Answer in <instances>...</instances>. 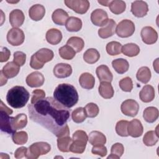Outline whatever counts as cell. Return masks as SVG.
Listing matches in <instances>:
<instances>
[{"label":"cell","instance_id":"cell-1","mask_svg":"<svg viewBox=\"0 0 159 159\" xmlns=\"http://www.w3.org/2000/svg\"><path fill=\"white\" fill-rule=\"evenodd\" d=\"M30 119L50 131L57 137L70 135L66 122L70 112L52 97H47L28 105Z\"/></svg>","mask_w":159,"mask_h":159},{"label":"cell","instance_id":"cell-2","mask_svg":"<svg viewBox=\"0 0 159 159\" xmlns=\"http://www.w3.org/2000/svg\"><path fill=\"white\" fill-rule=\"evenodd\" d=\"M53 98L62 106L69 109L78 102L79 97L76 88L73 85L61 83L55 89Z\"/></svg>","mask_w":159,"mask_h":159},{"label":"cell","instance_id":"cell-3","mask_svg":"<svg viewBox=\"0 0 159 159\" xmlns=\"http://www.w3.org/2000/svg\"><path fill=\"white\" fill-rule=\"evenodd\" d=\"M30 94L22 86H15L11 88L6 95V101L9 106L15 109L25 106L29 99Z\"/></svg>","mask_w":159,"mask_h":159},{"label":"cell","instance_id":"cell-4","mask_svg":"<svg viewBox=\"0 0 159 159\" xmlns=\"http://www.w3.org/2000/svg\"><path fill=\"white\" fill-rule=\"evenodd\" d=\"M50 150L51 146L47 142H35L29 146L26 155V158L28 159H37L40 155H43L48 153Z\"/></svg>","mask_w":159,"mask_h":159},{"label":"cell","instance_id":"cell-5","mask_svg":"<svg viewBox=\"0 0 159 159\" xmlns=\"http://www.w3.org/2000/svg\"><path fill=\"white\" fill-rule=\"evenodd\" d=\"M134 23L129 19H124L117 25L116 32L117 36L121 38H127L132 35L135 32Z\"/></svg>","mask_w":159,"mask_h":159},{"label":"cell","instance_id":"cell-6","mask_svg":"<svg viewBox=\"0 0 159 159\" xmlns=\"http://www.w3.org/2000/svg\"><path fill=\"white\" fill-rule=\"evenodd\" d=\"M65 5L75 12L83 14L89 8V2L88 0H65Z\"/></svg>","mask_w":159,"mask_h":159},{"label":"cell","instance_id":"cell-7","mask_svg":"<svg viewBox=\"0 0 159 159\" xmlns=\"http://www.w3.org/2000/svg\"><path fill=\"white\" fill-rule=\"evenodd\" d=\"M25 39L24 32L18 28L11 29L7 34V40L12 46H19L23 43Z\"/></svg>","mask_w":159,"mask_h":159},{"label":"cell","instance_id":"cell-8","mask_svg":"<svg viewBox=\"0 0 159 159\" xmlns=\"http://www.w3.org/2000/svg\"><path fill=\"white\" fill-rule=\"evenodd\" d=\"M120 109L124 115L129 117H135L138 114L139 104L134 99H126L121 104Z\"/></svg>","mask_w":159,"mask_h":159},{"label":"cell","instance_id":"cell-9","mask_svg":"<svg viewBox=\"0 0 159 159\" xmlns=\"http://www.w3.org/2000/svg\"><path fill=\"white\" fill-rule=\"evenodd\" d=\"M140 35L142 41L148 45L155 43L158 39V33L150 26H145L141 30Z\"/></svg>","mask_w":159,"mask_h":159},{"label":"cell","instance_id":"cell-10","mask_svg":"<svg viewBox=\"0 0 159 159\" xmlns=\"http://www.w3.org/2000/svg\"><path fill=\"white\" fill-rule=\"evenodd\" d=\"M107 12L101 9H96L91 14V20L96 26H104L108 21Z\"/></svg>","mask_w":159,"mask_h":159},{"label":"cell","instance_id":"cell-11","mask_svg":"<svg viewBox=\"0 0 159 159\" xmlns=\"http://www.w3.org/2000/svg\"><path fill=\"white\" fill-rule=\"evenodd\" d=\"M131 12L137 17H143L148 11V4L143 1H135L131 4Z\"/></svg>","mask_w":159,"mask_h":159},{"label":"cell","instance_id":"cell-12","mask_svg":"<svg viewBox=\"0 0 159 159\" xmlns=\"http://www.w3.org/2000/svg\"><path fill=\"white\" fill-rule=\"evenodd\" d=\"M53 72L57 78H65L71 75L72 68L71 65L68 63H60L54 66Z\"/></svg>","mask_w":159,"mask_h":159},{"label":"cell","instance_id":"cell-13","mask_svg":"<svg viewBox=\"0 0 159 159\" xmlns=\"http://www.w3.org/2000/svg\"><path fill=\"white\" fill-rule=\"evenodd\" d=\"M127 131L129 135L132 137L136 138L140 137L143 131V125L141 122L137 119H132L131 121L129 122Z\"/></svg>","mask_w":159,"mask_h":159},{"label":"cell","instance_id":"cell-14","mask_svg":"<svg viewBox=\"0 0 159 159\" xmlns=\"http://www.w3.org/2000/svg\"><path fill=\"white\" fill-rule=\"evenodd\" d=\"M45 78L42 73L39 71H34L29 74L26 77V83L31 88L40 87L43 84Z\"/></svg>","mask_w":159,"mask_h":159},{"label":"cell","instance_id":"cell-15","mask_svg":"<svg viewBox=\"0 0 159 159\" xmlns=\"http://www.w3.org/2000/svg\"><path fill=\"white\" fill-rule=\"evenodd\" d=\"M116 23L112 19H109L107 24L98 30V35L102 39H107L114 35Z\"/></svg>","mask_w":159,"mask_h":159},{"label":"cell","instance_id":"cell-16","mask_svg":"<svg viewBox=\"0 0 159 159\" xmlns=\"http://www.w3.org/2000/svg\"><path fill=\"white\" fill-rule=\"evenodd\" d=\"M25 20L23 12L20 9H14L9 14V22L13 28L20 27Z\"/></svg>","mask_w":159,"mask_h":159},{"label":"cell","instance_id":"cell-17","mask_svg":"<svg viewBox=\"0 0 159 159\" xmlns=\"http://www.w3.org/2000/svg\"><path fill=\"white\" fill-rule=\"evenodd\" d=\"M96 73L100 82L111 83L113 79V75L107 66L101 65L97 67Z\"/></svg>","mask_w":159,"mask_h":159},{"label":"cell","instance_id":"cell-18","mask_svg":"<svg viewBox=\"0 0 159 159\" xmlns=\"http://www.w3.org/2000/svg\"><path fill=\"white\" fill-rule=\"evenodd\" d=\"M34 55L39 62L42 65H44L45 63L51 61L54 56L53 51L47 48H43L39 50L37 52L34 53Z\"/></svg>","mask_w":159,"mask_h":159},{"label":"cell","instance_id":"cell-19","mask_svg":"<svg viewBox=\"0 0 159 159\" xmlns=\"http://www.w3.org/2000/svg\"><path fill=\"white\" fill-rule=\"evenodd\" d=\"M1 111V121H0V125H1V130L2 132L7 133L9 134H13L15 133L14 130L12 128L11 125V119L12 117H10L9 115L4 111Z\"/></svg>","mask_w":159,"mask_h":159},{"label":"cell","instance_id":"cell-20","mask_svg":"<svg viewBox=\"0 0 159 159\" xmlns=\"http://www.w3.org/2000/svg\"><path fill=\"white\" fill-rule=\"evenodd\" d=\"M45 14V9L43 6L40 4L32 6L29 10V16L34 21L40 20L44 17Z\"/></svg>","mask_w":159,"mask_h":159},{"label":"cell","instance_id":"cell-21","mask_svg":"<svg viewBox=\"0 0 159 159\" xmlns=\"http://www.w3.org/2000/svg\"><path fill=\"white\" fill-rule=\"evenodd\" d=\"M155 96L154 88L150 85H145L139 93V97L140 100L144 102H150L152 101Z\"/></svg>","mask_w":159,"mask_h":159},{"label":"cell","instance_id":"cell-22","mask_svg":"<svg viewBox=\"0 0 159 159\" xmlns=\"http://www.w3.org/2000/svg\"><path fill=\"white\" fill-rule=\"evenodd\" d=\"M20 70V66L14 61H9L5 65L2 69V72L7 78H12L17 75Z\"/></svg>","mask_w":159,"mask_h":159},{"label":"cell","instance_id":"cell-23","mask_svg":"<svg viewBox=\"0 0 159 159\" xmlns=\"http://www.w3.org/2000/svg\"><path fill=\"white\" fill-rule=\"evenodd\" d=\"M46 40L51 45L58 44L62 39V34L61 31L57 29H50L46 33Z\"/></svg>","mask_w":159,"mask_h":159},{"label":"cell","instance_id":"cell-24","mask_svg":"<svg viewBox=\"0 0 159 159\" xmlns=\"http://www.w3.org/2000/svg\"><path fill=\"white\" fill-rule=\"evenodd\" d=\"M27 124V117L25 114L20 113L15 117H12L11 125L14 131L16 132L19 129L24 128Z\"/></svg>","mask_w":159,"mask_h":159},{"label":"cell","instance_id":"cell-25","mask_svg":"<svg viewBox=\"0 0 159 159\" xmlns=\"http://www.w3.org/2000/svg\"><path fill=\"white\" fill-rule=\"evenodd\" d=\"M79 83L83 88L91 89L94 86L95 78L91 73L85 72L82 73L80 76Z\"/></svg>","mask_w":159,"mask_h":159},{"label":"cell","instance_id":"cell-26","mask_svg":"<svg viewBox=\"0 0 159 159\" xmlns=\"http://www.w3.org/2000/svg\"><path fill=\"white\" fill-rule=\"evenodd\" d=\"M69 18L68 13L62 9H57L53 11L52 15L53 22L57 25H64Z\"/></svg>","mask_w":159,"mask_h":159},{"label":"cell","instance_id":"cell-27","mask_svg":"<svg viewBox=\"0 0 159 159\" xmlns=\"http://www.w3.org/2000/svg\"><path fill=\"white\" fill-rule=\"evenodd\" d=\"M98 91L99 94L104 99L112 98L114 94V89L109 82H101Z\"/></svg>","mask_w":159,"mask_h":159},{"label":"cell","instance_id":"cell-28","mask_svg":"<svg viewBox=\"0 0 159 159\" xmlns=\"http://www.w3.org/2000/svg\"><path fill=\"white\" fill-rule=\"evenodd\" d=\"M88 140L92 145H104L106 142V137L102 132L94 130L89 133Z\"/></svg>","mask_w":159,"mask_h":159},{"label":"cell","instance_id":"cell-29","mask_svg":"<svg viewBox=\"0 0 159 159\" xmlns=\"http://www.w3.org/2000/svg\"><path fill=\"white\" fill-rule=\"evenodd\" d=\"M65 27L69 32H78L82 27V21L78 17L71 16L66 20Z\"/></svg>","mask_w":159,"mask_h":159},{"label":"cell","instance_id":"cell-30","mask_svg":"<svg viewBox=\"0 0 159 159\" xmlns=\"http://www.w3.org/2000/svg\"><path fill=\"white\" fill-rule=\"evenodd\" d=\"M158 110L157 107L150 106L144 109L143 117L146 122L148 123H153L158 119Z\"/></svg>","mask_w":159,"mask_h":159},{"label":"cell","instance_id":"cell-31","mask_svg":"<svg viewBox=\"0 0 159 159\" xmlns=\"http://www.w3.org/2000/svg\"><path fill=\"white\" fill-rule=\"evenodd\" d=\"M112 66L115 71L119 74H123L127 72L129 68L127 60L124 58H117L112 61Z\"/></svg>","mask_w":159,"mask_h":159},{"label":"cell","instance_id":"cell-32","mask_svg":"<svg viewBox=\"0 0 159 159\" xmlns=\"http://www.w3.org/2000/svg\"><path fill=\"white\" fill-rule=\"evenodd\" d=\"M100 58L99 52L95 48H89L83 54V60L87 63L93 64L97 62Z\"/></svg>","mask_w":159,"mask_h":159},{"label":"cell","instance_id":"cell-33","mask_svg":"<svg viewBox=\"0 0 159 159\" xmlns=\"http://www.w3.org/2000/svg\"><path fill=\"white\" fill-rule=\"evenodd\" d=\"M122 52L125 56L133 57L139 55L140 48L135 43H129L122 47Z\"/></svg>","mask_w":159,"mask_h":159},{"label":"cell","instance_id":"cell-34","mask_svg":"<svg viewBox=\"0 0 159 159\" xmlns=\"http://www.w3.org/2000/svg\"><path fill=\"white\" fill-rule=\"evenodd\" d=\"M73 142V139L69 135L58 137L57 139V147L60 151L62 152H70V147Z\"/></svg>","mask_w":159,"mask_h":159},{"label":"cell","instance_id":"cell-35","mask_svg":"<svg viewBox=\"0 0 159 159\" xmlns=\"http://www.w3.org/2000/svg\"><path fill=\"white\" fill-rule=\"evenodd\" d=\"M151 71L147 66L140 67L136 74V78L138 81L142 83H147L151 78Z\"/></svg>","mask_w":159,"mask_h":159},{"label":"cell","instance_id":"cell-36","mask_svg":"<svg viewBox=\"0 0 159 159\" xmlns=\"http://www.w3.org/2000/svg\"><path fill=\"white\" fill-rule=\"evenodd\" d=\"M109 7L110 11L114 14H120L124 12L126 8V4L124 1L114 0L111 1Z\"/></svg>","mask_w":159,"mask_h":159},{"label":"cell","instance_id":"cell-37","mask_svg":"<svg viewBox=\"0 0 159 159\" xmlns=\"http://www.w3.org/2000/svg\"><path fill=\"white\" fill-rule=\"evenodd\" d=\"M158 140V134L157 130H150L145 133L143 137V142L146 146L155 145Z\"/></svg>","mask_w":159,"mask_h":159},{"label":"cell","instance_id":"cell-38","mask_svg":"<svg viewBox=\"0 0 159 159\" xmlns=\"http://www.w3.org/2000/svg\"><path fill=\"white\" fill-rule=\"evenodd\" d=\"M66 45L72 47L76 52H80L83 50L84 42L81 37H71L67 40Z\"/></svg>","mask_w":159,"mask_h":159},{"label":"cell","instance_id":"cell-39","mask_svg":"<svg viewBox=\"0 0 159 159\" xmlns=\"http://www.w3.org/2000/svg\"><path fill=\"white\" fill-rule=\"evenodd\" d=\"M87 142L81 140H73L70 147V152L74 153H83L86 148Z\"/></svg>","mask_w":159,"mask_h":159},{"label":"cell","instance_id":"cell-40","mask_svg":"<svg viewBox=\"0 0 159 159\" xmlns=\"http://www.w3.org/2000/svg\"><path fill=\"white\" fill-rule=\"evenodd\" d=\"M106 52L111 56L117 55L122 52V45L119 42L112 41L109 42L106 45Z\"/></svg>","mask_w":159,"mask_h":159},{"label":"cell","instance_id":"cell-41","mask_svg":"<svg viewBox=\"0 0 159 159\" xmlns=\"http://www.w3.org/2000/svg\"><path fill=\"white\" fill-rule=\"evenodd\" d=\"M58 53L60 56L63 59L67 60L73 59L76 55V52L73 50V48L68 45H65L60 47L59 48Z\"/></svg>","mask_w":159,"mask_h":159},{"label":"cell","instance_id":"cell-42","mask_svg":"<svg viewBox=\"0 0 159 159\" xmlns=\"http://www.w3.org/2000/svg\"><path fill=\"white\" fill-rule=\"evenodd\" d=\"M87 117L84 108L82 107H77L71 114V118L75 123H81L85 120Z\"/></svg>","mask_w":159,"mask_h":159},{"label":"cell","instance_id":"cell-43","mask_svg":"<svg viewBox=\"0 0 159 159\" xmlns=\"http://www.w3.org/2000/svg\"><path fill=\"white\" fill-rule=\"evenodd\" d=\"M124 152V147L120 143H116L111 147V155L107 157V158H120Z\"/></svg>","mask_w":159,"mask_h":159},{"label":"cell","instance_id":"cell-44","mask_svg":"<svg viewBox=\"0 0 159 159\" xmlns=\"http://www.w3.org/2000/svg\"><path fill=\"white\" fill-rule=\"evenodd\" d=\"M13 142L17 145L25 144L28 140V134L25 131L16 132L12 135Z\"/></svg>","mask_w":159,"mask_h":159},{"label":"cell","instance_id":"cell-45","mask_svg":"<svg viewBox=\"0 0 159 159\" xmlns=\"http://www.w3.org/2000/svg\"><path fill=\"white\" fill-rule=\"evenodd\" d=\"M129 122L125 120H121L117 122L116 125V133L121 137H127L129 135L127 126Z\"/></svg>","mask_w":159,"mask_h":159},{"label":"cell","instance_id":"cell-46","mask_svg":"<svg viewBox=\"0 0 159 159\" xmlns=\"http://www.w3.org/2000/svg\"><path fill=\"white\" fill-rule=\"evenodd\" d=\"M84 111L86 112V116L88 117L93 118L98 116L99 114V107L98 105L93 102H89L86 105V106L84 107Z\"/></svg>","mask_w":159,"mask_h":159},{"label":"cell","instance_id":"cell-47","mask_svg":"<svg viewBox=\"0 0 159 159\" xmlns=\"http://www.w3.org/2000/svg\"><path fill=\"white\" fill-rule=\"evenodd\" d=\"M120 89L125 92H130L133 88L132 80L130 77H125L120 80L119 82Z\"/></svg>","mask_w":159,"mask_h":159},{"label":"cell","instance_id":"cell-48","mask_svg":"<svg viewBox=\"0 0 159 159\" xmlns=\"http://www.w3.org/2000/svg\"><path fill=\"white\" fill-rule=\"evenodd\" d=\"M26 61V55L22 52L17 51L14 53L13 61L19 66H23Z\"/></svg>","mask_w":159,"mask_h":159},{"label":"cell","instance_id":"cell-49","mask_svg":"<svg viewBox=\"0 0 159 159\" xmlns=\"http://www.w3.org/2000/svg\"><path fill=\"white\" fill-rule=\"evenodd\" d=\"M91 152L94 155H97L101 156V157H104L107 155V148L104 145H93L91 149Z\"/></svg>","mask_w":159,"mask_h":159},{"label":"cell","instance_id":"cell-50","mask_svg":"<svg viewBox=\"0 0 159 159\" xmlns=\"http://www.w3.org/2000/svg\"><path fill=\"white\" fill-rule=\"evenodd\" d=\"M45 97V93L42 89H35L32 91V96L31 98V104H34L37 101L44 99Z\"/></svg>","mask_w":159,"mask_h":159},{"label":"cell","instance_id":"cell-51","mask_svg":"<svg viewBox=\"0 0 159 159\" xmlns=\"http://www.w3.org/2000/svg\"><path fill=\"white\" fill-rule=\"evenodd\" d=\"M76 139L88 142V137L86 132H84V130H78L75 131L73 134V140H76Z\"/></svg>","mask_w":159,"mask_h":159},{"label":"cell","instance_id":"cell-52","mask_svg":"<svg viewBox=\"0 0 159 159\" xmlns=\"http://www.w3.org/2000/svg\"><path fill=\"white\" fill-rule=\"evenodd\" d=\"M11 52L6 47H1L0 54V61L1 63L7 61L10 57Z\"/></svg>","mask_w":159,"mask_h":159},{"label":"cell","instance_id":"cell-53","mask_svg":"<svg viewBox=\"0 0 159 159\" xmlns=\"http://www.w3.org/2000/svg\"><path fill=\"white\" fill-rule=\"evenodd\" d=\"M28 148L25 147L18 148L14 152V157L17 159H20L23 157H26Z\"/></svg>","mask_w":159,"mask_h":159},{"label":"cell","instance_id":"cell-54","mask_svg":"<svg viewBox=\"0 0 159 159\" xmlns=\"http://www.w3.org/2000/svg\"><path fill=\"white\" fill-rule=\"evenodd\" d=\"M0 111H2L6 112V113H7L9 115H11L12 114L13 111L11 109L9 108L7 106H6L4 102H2V101H1V106H0Z\"/></svg>","mask_w":159,"mask_h":159},{"label":"cell","instance_id":"cell-55","mask_svg":"<svg viewBox=\"0 0 159 159\" xmlns=\"http://www.w3.org/2000/svg\"><path fill=\"white\" fill-rule=\"evenodd\" d=\"M0 78H1V84L0 85L3 86L4 84H5L7 83V78L3 75L1 70L0 71Z\"/></svg>","mask_w":159,"mask_h":159},{"label":"cell","instance_id":"cell-56","mask_svg":"<svg viewBox=\"0 0 159 159\" xmlns=\"http://www.w3.org/2000/svg\"><path fill=\"white\" fill-rule=\"evenodd\" d=\"M111 1H98V2L101 4V5L102 6H109L110 2H111Z\"/></svg>","mask_w":159,"mask_h":159},{"label":"cell","instance_id":"cell-57","mask_svg":"<svg viewBox=\"0 0 159 159\" xmlns=\"http://www.w3.org/2000/svg\"><path fill=\"white\" fill-rule=\"evenodd\" d=\"M158 60H159L158 58H157L156 60L155 61H153V68L157 73H158Z\"/></svg>","mask_w":159,"mask_h":159}]
</instances>
